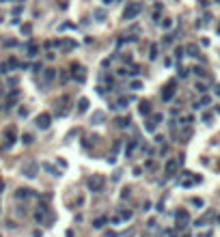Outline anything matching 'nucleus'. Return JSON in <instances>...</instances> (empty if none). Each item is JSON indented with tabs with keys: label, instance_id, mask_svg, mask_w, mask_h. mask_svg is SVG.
Here are the masks:
<instances>
[{
	"label": "nucleus",
	"instance_id": "nucleus-25",
	"mask_svg": "<svg viewBox=\"0 0 220 237\" xmlns=\"http://www.w3.org/2000/svg\"><path fill=\"white\" fill-rule=\"evenodd\" d=\"M216 95H220V84H218V86H216Z\"/></svg>",
	"mask_w": 220,
	"mask_h": 237
},
{
	"label": "nucleus",
	"instance_id": "nucleus-14",
	"mask_svg": "<svg viewBox=\"0 0 220 237\" xmlns=\"http://www.w3.org/2000/svg\"><path fill=\"white\" fill-rule=\"evenodd\" d=\"M119 127H127V123H130V118H127V116H123V118H117V121H114Z\"/></svg>",
	"mask_w": 220,
	"mask_h": 237
},
{
	"label": "nucleus",
	"instance_id": "nucleus-7",
	"mask_svg": "<svg viewBox=\"0 0 220 237\" xmlns=\"http://www.w3.org/2000/svg\"><path fill=\"white\" fill-rule=\"evenodd\" d=\"M15 138H17V134H15V127H9V130L4 132V147L9 149L11 144L15 142Z\"/></svg>",
	"mask_w": 220,
	"mask_h": 237
},
{
	"label": "nucleus",
	"instance_id": "nucleus-4",
	"mask_svg": "<svg viewBox=\"0 0 220 237\" xmlns=\"http://www.w3.org/2000/svg\"><path fill=\"white\" fill-rule=\"evenodd\" d=\"M35 123H37V127H39V130H48L50 123H52V116H50L48 112H43V114H39V116L35 118Z\"/></svg>",
	"mask_w": 220,
	"mask_h": 237
},
{
	"label": "nucleus",
	"instance_id": "nucleus-21",
	"mask_svg": "<svg viewBox=\"0 0 220 237\" xmlns=\"http://www.w3.org/2000/svg\"><path fill=\"white\" fill-rule=\"evenodd\" d=\"M149 56H151V58H155V56H158V48H155V45L151 48V54H149Z\"/></svg>",
	"mask_w": 220,
	"mask_h": 237
},
{
	"label": "nucleus",
	"instance_id": "nucleus-9",
	"mask_svg": "<svg viewBox=\"0 0 220 237\" xmlns=\"http://www.w3.org/2000/svg\"><path fill=\"white\" fill-rule=\"evenodd\" d=\"M173 95H175V86H173V84H168V86H166V91L162 93V99H164V102H168V99H171Z\"/></svg>",
	"mask_w": 220,
	"mask_h": 237
},
{
	"label": "nucleus",
	"instance_id": "nucleus-17",
	"mask_svg": "<svg viewBox=\"0 0 220 237\" xmlns=\"http://www.w3.org/2000/svg\"><path fill=\"white\" fill-rule=\"evenodd\" d=\"M61 45H63L65 50H71V48H76V43H73V41H61Z\"/></svg>",
	"mask_w": 220,
	"mask_h": 237
},
{
	"label": "nucleus",
	"instance_id": "nucleus-6",
	"mask_svg": "<svg viewBox=\"0 0 220 237\" xmlns=\"http://www.w3.org/2000/svg\"><path fill=\"white\" fill-rule=\"evenodd\" d=\"M17 97H20V91H11V93H9V97H7V102H4V108H7V110H11V108L17 104Z\"/></svg>",
	"mask_w": 220,
	"mask_h": 237
},
{
	"label": "nucleus",
	"instance_id": "nucleus-5",
	"mask_svg": "<svg viewBox=\"0 0 220 237\" xmlns=\"http://www.w3.org/2000/svg\"><path fill=\"white\" fill-rule=\"evenodd\" d=\"M175 218H177V222H179V229H186V222L190 220V216L186 209H177L175 211Z\"/></svg>",
	"mask_w": 220,
	"mask_h": 237
},
{
	"label": "nucleus",
	"instance_id": "nucleus-10",
	"mask_svg": "<svg viewBox=\"0 0 220 237\" xmlns=\"http://www.w3.org/2000/svg\"><path fill=\"white\" fill-rule=\"evenodd\" d=\"M177 164H179V162H168V164H166V175H168V177H171V175H175Z\"/></svg>",
	"mask_w": 220,
	"mask_h": 237
},
{
	"label": "nucleus",
	"instance_id": "nucleus-24",
	"mask_svg": "<svg viewBox=\"0 0 220 237\" xmlns=\"http://www.w3.org/2000/svg\"><path fill=\"white\" fill-rule=\"evenodd\" d=\"M175 56H177V58H181V56H183V52H181V48H177V50H175Z\"/></svg>",
	"mask_w": 220,
	"mask_h": 237
},
{
	"label": "nucleus",
	"instance_id": "nucleus-20",
	"mask_svg": "<svg viewBox=\"0 0 220 237\" xmlns=\"http://www.w3.org/2000/svg\"><path fill=\"white\" fill-rule=\"evenodd\" d=\"M155 125H158V123H153V121H149V123H147V132H153V130H155Z\"/></svg>",
	"mask_w": 220,
	"mask_h": 237
},
{
	"label": "nucleus",
	"instance_id": "nucleus-8",
	"mask_svg": "<svg viewBox=\"0 0 220 237\" xmlns=\"http://www.w3.org/2000/svg\"><path fill=\"white\" fill-rule=\"evenodd\" d=\"M32 196V190H28V188H20L15 192V198H30Z\"/></svg>",
	"mask_w": 220,
	"mask_h": 237
},
{
	"label": "nucleus",
	"instance_id": "nucleus-19",
	"mask_svg": "<svg viewBox=\"0 0 220 237\" xmlns=\"http://www.w3.org/2000/svg\"><path fill=\"white\" fill-rule=\"evenodd\" d=\"M22 142H24V144H30V142H32V136H30V134H24Z\"/></svg>",
	"mask_w": 220,
	"mask_h": 237
},
{
	"label": "nucleus",
	"instance_id": "nucleus-1",
	"mask_svg": "<svg viewBox=\"0 0 220 237\" xmlns=\"http://www.w3.org/2000/svg\"><path fill=\"white\" fill-rule=\"evenodd\" d=\"M138 11H140V4H138V2H130V4H127V9L123 11V20L130 22L134 15H138Z\"/></svg>",
	"mask_w": 220,
	"mask_h": 237
},
{
	"label": "nucleus",
	"instance_id": "nucleus-16",
	"mask_svg": "<svg viewBox=\"0 0 220 237\" xmlns=\"http://www.w3.org/2000/svg\"><path fill=\"white\" fill-rule=\"evenodd\" d=\"M188 52H190V56H199V50H196V45H188Z\"/></svg>",
	"mask_w": 220,
	"mask_h": 237
},
{
	"label": "nucleus",
	"instance_id": "nucleus-23",
	"mask_svg": "<svg viewBox=\"0 0 220 237\" xmlns=\"http://www.w3.org/2000/svg\"><path fill=\"white\" fill-rule=\"evenodd\" d=\"M22 32H24V35H28V32H30V26H28V24L22 26Z\"/></svg>",
	"mask_w": 220,
	"mask_h": 237
},
{
	"label": "nucleus",
	"instance_id": "nucleus-15",
	"mask_svg": "<svg viewBox=\"0 0 220 237\" xmlns=\"http://www.w3.org/2000/svg\"><path fill=\"white\" fill-rule=\"evenodd\" d=\"M37 52H39V50H37V45L28 43V56H30V58H32V56H37Z\"/></svg>",
	"mask_w": 220,
	"mask_h": 237
},
{
	"label": "nucleus",
	"instance_id": "nucleus-26",
	"mask_svg": "<svg viewBox=\"0 0 220 237\" xmlns=\"http://www.w3.org/2000/svg\"><path fill=\"white\" fill-rule=\"evenodd\" d=\"M183 237H190V235H183Z\"/></svg>",
	"mask_w": 220,
	"mask_h": 237
},
{
	"label": "nucleus",
	"instance_id": "nucleus-3",
	"mask_svg": "<svg viewBox=\"0 0 220 237\" xmlns=\"http://www.w3.org/2000/svg\"><path fill=\"white\" fill-rule=\"evenodd\" d=\"M37 170H39V166H37L35 162H26L24 166H22V175L28 177V179H32V177H37Z\"/></svg>",
	"mask_w": 220,
	"mask_h": 237
},
{
	"label": "nucleus",
	"instance_id": "nucleus-11",
	"mask_svg": "<svg viewBox=\"0 0 220 237\" xmlns=\"http://www.w3.org/2000/svg\"><path fill=\"white\" fill-rule=\"evenodd\" d=\"M43 78H45V82H52L54 78H56V71H54V69H45V74H43Z\"/></svg>",
	"mask_w": 220,
	"mask_h": 237
},
{
	"label": "nucleus",
	"instance_id": "nucleus-18",
	"mask_svg": "<svg viewBox=\"0 0 220 237\" xmlns=\"http://www.w3.org/2000/svg\"><path fill=\"white\" fill-rule=\"evenodd\" d=\"M104 224H106V218H97V220H95V229H102Z\"/></svg>",
	"mask_w": 220,
	"mask_h": 237
},
{
	"label": "nucleus",
	"instance_id": "nucleus-13",
	"mask_svg": "<svg viewBox=\"0 0 220 237\" xmlns=\"http://www.w3.org/2000/svg\"><path fill=\"white\" fill-rule=\"evenodd\" d=\"M86 108H89V99H80V102H78V110H80V112H84Z\"/></svg>",
	"mask_w": 220,
	"mask_h": 237
},
{
	"label": "nucleus",
	"instance_id": "nucleus-2",
	"mask_svg": "<svg viewBox=\"0 0 220 237\" xmlns=\"http://www.w3.org/2000/svg\"><path fill=\"white\" fill-rule=\"evenodd\" d=\"M86 185H89V190H93V192H99V190L104 188V179L97 177V175H93V177L86 179Z\"/></svg>",
	"mask_w": 220,
	"mask_h": 237
},
{
	"label": "nucleus",
	"instance_id": "nucleus-12",
	"mask_svg": "<svg viewBox=\"0 0 220 237\" xmlns=\"http://www.w3.org/2000/svg\"><path fill=\"white\" fill-rule=\"evenodd\" d=\"M138 110H140V114H149V112H151L149 102H140V108H138Z\"/></svg>",
	"mask_w": 220,
	"mask_h": 237
},
{
	"label": "nucleus",
	"instance_id": "nucleus-22",
	"mask_svg": "<svg viewBox=\"0 0 220 237\" xmlns=\"http://www.w3.org/2000/svg\"><path fill=\"white\" fill-rule=\"evenodd\" d=\"M95 17H97V20H104V17H106V13H102V11H95Z\"/></svg>",
	"mask_w": 220,
	"mask_h": 237
}]
</instances>
